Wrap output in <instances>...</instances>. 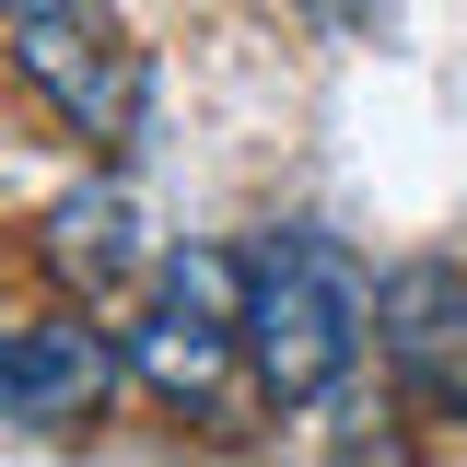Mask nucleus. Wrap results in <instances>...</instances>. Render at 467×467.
Returning a JSON list of instances; mask_svg holds the SVG:
<instances>
[{
	"label": "nucleus",
	"instance_id": "obj_4",
	"mask_svg": "<svg viewBox=\"0 0 467 467\" xmlns=\"http://www.w3.org/2000/svg\"><path fill=\"white\" fill-rule=\"evenodd\" d=\"M117 386V339L106 327H0V420L58 432Z\"/></svg>",
	"mask_w": 467,
	"mask_h": 467
},
{
	"label": "nucleus",
	"instance_id": "obj_6",
	"mask_svg": "<svg viewBox=\"0 0 467 467\" xmlns=\"http://www.w3.org/2000/svg\"><path fill=\"white\" fill-rule=\"evenodd\" d=\"M140 257H152V245H140V199H129V187H70L47 211V269L70 292H117Z\"/></svg>",
	"mask_w": 467,
	"mask_h": 467
},
{
	"label": "nucleus",
	"instance_id": "obj_5",
	"mask_svg": "<svg viewBox=\"0 0 467 467\" xmlns=\"http://www.w3.org/2000/svg\"><path fill=\"white\" fill-rule=\"evenodd\" d=\"M12 58H24V82H36V94H47L70 129H117V117H129V47H117L106 12L12 24Z\"/></svg>",
	"mask_w": 467,
	"mask_h": 467
},
{
	"label": "nucleus",
	"instance_id": "obj_3",
	"mask_svg": "<svg viewBox=\"0 0 467 467\" xmlns=\"http://www.w3.org/2000/svg\"><path fill=\"white\" fill-rule=\"evenodd\" d=\"M374 350L398 362L420 409H467V269L456 257H409L374 292Z\"/></svg>",
	"mask_w": 467,
	"mask_h": 467
},
{
	"label": "nucleus",
	"instance_id": "obj_7",
	"mask_svg": "<svg viewBox=\"0 0 467 467\" xmlns=\"http://www.w3.org/2000/svg\"><path fill=\"white\" fill-rule=\"evenodd\" d=\"M12 24H58V12H106V0H0Z\"/></svg>",
	"mask_w": 467,
	"mask_h": 467
},
{
	"label": "nucleus",
	"instance_id": "obj_1",
	"mask_svg": "<svg viewBox=\"0 0 467 467\" xmlns=\"http://www.w3.org/2000/svg\"><path fill=\"white\" fill-rule=\"evenodd\" d=\"M374 339V281L327 234H269L245 257V362L281 409H316Z\"/></svg>",
	"mask_w": 467,
	"mask_h": 467
},
{
	"label": "nucleus",
	"instance_id": "obj_2",
	"mask_svg": "<svg viewBox=\"0 0 467 467\" xmlns=\"http://www.w3.org/2000/svg\"><path fill=\"white\" fill-rule=\"evenodd\" d=\"M234 350H245V269H234V257H164L129 362H140L164 398H211Z\"/></svg>",
	"mask_w": 467,
	"mask_h": 467
}]
</instances>
